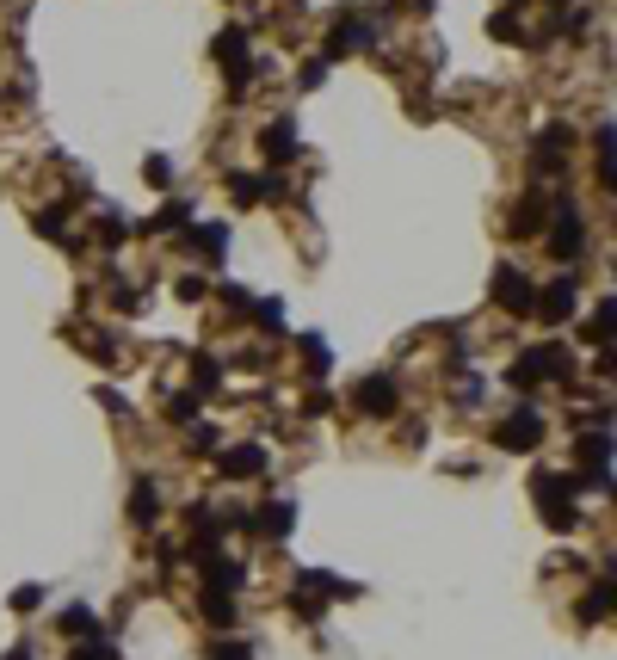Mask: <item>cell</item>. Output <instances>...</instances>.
Listing matches in <instances>:
<instances>
[{"label": "cell", "mask_w": 617, "mask_h": 660, "mask_svg": "<svg viewBox=\"0 0 617 660\" xmlns=\"http://www.w3.org/2000/svg\"><path fill=\"white\" fill-rule=\"evenodd\" d=\"M365 44H371V25H365V19H352V13L328 31V56H352V50H365Z\"/></svg>", "instance_id": "cell-10"}, {"label": "cell", "mask_w": 617, "mask_h": 660, "mask_svg": "<svg viewBox=\"0 0 617 660\" xmlns=\"http://www.w3.org/2000/svg\"><path fill=\"white\" fill-rule=\"evenodd\" d=\"M580 247H587V223H580L574 204H556L550 216V253L556 260H580Z\"/></svg>", "instance_id": "cell-5"}, {"label": "cell", "mask_w": 617, "mask_h": 660, "mask_svg": "<svg viewBox=\"0 0 617 660\" xmlns=\"http://www.w3.org/2000/svg\"><path fill=\"white\" fill-rule=\"evenodd\" d=\"M204 297H210V284H204L198 272H192V278H179V303H204Z\"/></svg>", "instance_id": "cell-28"}, {"label": "cell", "mask_w": 617, "mask_h": 660, "mask_svg": "<svg viewBox=\"0 0 617 660\" xmlns=\"http://www.w3.org/2000/svg\"><path fill=\"white\" fill-rule=\"evenodd\" d=\"M580 617H587V623H605V617H611V574L593 586L587 599H580Z\"/></svg>", "instance_id": "cell-16"}, {"label": "cell", "mask_w": 617, "mask_h": 660, "mask_svg": "<svg viewBox=\"0 0 617 660\" xmlns=\"http://www.w3.org/2000/svg\"><path fill=\"white\" fill-rule=\"evenodd\" d=\"M290 611H297L303 623H321V599L315 593H290Z\"/></svg>", "instance_id": "cell-26"}, {"label": "cell", "mask_w": 617, "mask_h": 660, "mask_svg": "<svg viewBox=\"0 0 617 660\" xmlns=\"http://www.w3.org/2000/svg\"><path fill=\"white\" fill-rule=\"evenodd\" d=\"M186 235H192V247L210 253V260H223V253H229V229L223 223H204V229H186Z\"/></svg>", "instance_id": "cell-15"}, {"label": "cell", "mask_w": 617, "mask_h": 660, "mask_svg": "<svg viewBox=\"0 0 617 660\" xmlns=\"http://www.w3.org/2000/svg\"><path fill=\"white\" fill-rule=\"evenodd\" d=\"M210 623H216V630H229V623H235V599L229 593H204V605H198Z\"/></svg>", "instance_id": "cell-19"}, {"label": "cell", "mask_w": 617, "mask_h": 660, "mask_svg": "<svg viewBox=\"0 0 617 660\" xmlns=\"http://www.w3.org/2000/svg\"><path fill=\"white\" fill-rule=\"evenodd\" d=\"M543 223H550V204H543V198L531 192V198H519V204H513V223H506V229H513V235H537Z\"/></svg>", "instance_id": "cell-11"}, {"label": "cell", "mask_w": 617, "mask_h": 660, "mask_svg": "<svg viewBox=\"0 0 617 660\" xmlns=\"http://www.w3.org/2000/svg\"><path fill=\"white\" fill-rule=\"evenodd\" d=\"M0 660H31V648H13V654H0Z\"/></svg>", "instance_id": "cell-35"}, {"label": "cell", "mask_w": 617, "mask_h": 660, "mask_svg": "<svg viewBox=\"0 0 617 660\" xmlns=\"http://www.w3.org/2000/svg\"><path fill=\"white\" fill-rule=\"evenodd\" d=\"M173 420L192 426V420H198V395H173Z\"/></svg>", "instance_id": "cell-30"}, {"label": "cell", "mask_w": 617, "mask_h": 660, "mask_svg": "<svg viewBox=\"0 0 617 660\" xmlns=\"http://www.w3.org/2000/svg\"><path fill=\"white\" fill-rule=\"evenodd\" d=\"M62 216H68L62 204H56V210H38V223H31V229H38V235H50V241H62V235H68V223H62Z\"/></svg>", "instance_id": "cell-22"}, {"label": "cell", "mask_w": 617, "mask_h": 660, "mask_svg": "<svg viewBox=\"0 0 617 660\" xmlns=\"http://www.w3.org/2000/svg\"><path fill=\"white\" fill-rule=\"evenodd\" d=\"M352 408L365 414V420H389L395 408H402V389H395V377L377 371V377H365V383L352 389Z\"/></svg>", "instance_id": "cell-2"}, {"label": "cell", "mask_w": 617, "mask_h": 660, "mask_svg": "<svg viewBox=\"0 0 617 660\" xmlns=\"http://www.w3.org/2000/svg\"><path fill=\"white\" fill-rule=\"evenodd\" d=\"M531 494H537V506H543V519H550V531H574V525H580V506H574V482H568V475L537 469V475H531Z\"/></svg>", "instance_id": "cell-1"}, {"label": "cell", "mask_w": 617, "mask_h": 660, "mask_svg": "<svg viewBox=\"0 0 617 660\" xmlns=\"http://www.w3.org/2000/svg\"><path fill=\"white\" fill-rule=\"evenodd\" d=\"M192 377H198V395H204V389L223 383V364H216V358H198V364H192Z\"/></svg>", "instance_id": "cell-24"}, {"label": "cell", "mask_w": 617, "mask_h": 660, "mask_svg": "<svg viewBox=\"0 0 617 660\" xmlns=\"http://www.w3.org/2000/svg\"><path fill=\"white\" fill-rule=\"evenodd\" d=\"M253 327H260V334H284V309L278 303H253Z\"/></svg>", "instance_id": "cell-21"}, {"label": "cell", "mask_w": 617, "mask_h": 660, "mask_svg": "<svg viewBox=\"0 0 617 660\" xmlns=\"http://www.w3.org/2000/svg\"><path fill=\"white\" fill-rule=\"evenodd\" d=\"M210 56H216V62H229V75H235V87L247 81V31H241V25H229V31H223V38H216V44H210Z\"/></svg>", "instance_id": "cell-8"}, {"label": "cell", "mask_w": 617, "mask_h": 660, "mask_svg": "<svg viewBox=\"0 0 617 660\" xmlns=\"http://www.w3.org/2000/svg\"><path fill=\"white\" fill-rule=\"evenodd\" d=\"M494 445H500V451H537V445H543V414H537V408L506 414V420L494 426Z\"/></svg>", "instance_id": "cell-3"}, {"label": "cell", "mask_w": 617, "mask_h": 660, "mask_svg": "<svg viewBox=\"0 0 617 660\" xmlns=\"http://www.w3.org/2000/svg\"><path fill=\"white\" fill-rule=\"evenodd\" d=\"M210 660H253V648H247V642H216Z\"/></svg>", "instance_id": "cell-31"}, {"label": "cell", "mask_w": 617, "mask_h": 660, "mask_svg": "<svg viewBox=\"0 0 617 660\" xmlns=\"http://www.w3.org/2000/svg\"><path fill=\"white\" fill-rule=\"evenodd\" d=\"M130 519H136V525H155V519H161V494H155V482H136V488H130Z\"/></svg>", "instance_id": "cell-12"}, {"label": "cell", "mask_w": 617, "mask_h": 660, "mask_svg": "<svg viewBox=\"0 0 617 660\" xmlns=\"http://www.w3.org/2000/svg\"><path fill=\"white\" fill-rule=\"evenodd\" d=\"M266 192H272V179H260V173H235V179H229V198H235L241 210H247V204H260Z\"/></svg>", "instance_id": "cell-13"}, {"label": "cell", "mask_w": 617, "mask_h": 660, "mask_svg": "<svg viewBox=\"0 0 617 660\" xmlns=\"http://www.w3.org/2000/svg\"><path fill=\"white\" fill-rule=\"evenodd\" d=\"M62 636H75V642H93V636H99V617H93L87 605H68V611H62Z\"/></svg>", "instance_id": "cell-14"}, {"label": "cell", "mask_w": 617, "mask_h": 660, "mask_svg": "<svg viewBox=\"0 0 617 660\" xmlns=\"http://www.w3.org/2000/svg\"><path fill=\"white\" fill-rule=\"evenodd\" d=\"M488 31H494L500 44H525V25H519V13H513V7H500V13L488 19Z\"/></svg>", "instance_id": "cell-18"}, {"label": "cell", "mask_w": 617, "mask_h": 660, "mask_svg": "<svg viewBox=\"0 0 617 660\" xmlns=\"http://www.w3.org/2000/svg\"><path fill=\"white\" fill-rule=\"evenodd\" d=\"M494 303H500L506 315H531V303H537V284H531L519 266H494Z\"/></svg>", "instance_id": "cell-4"}, {"label": "cell", "mask_w": 617, "mask_h": 660, "mask_svg": "<svg viewBox=\"0 0 617 660\" xmlns=\"http://www.w3.org/2000/svg\"><path fill=\"white\" fill-rule=\"evenodd\" d=\"M328 81V56H315V62H303V87H321Z\"/></svg>", "instance_id": "cell-33"}, {"label": "cell", "mask_w": 617, "mask_h": 660, "mask_svg": "<svg viewBox=\"0 0 617 660\" xmlns=\"http://www.w3.org/2000/svg\"><path fill=\"white\" fill-rule=\"evenodd\" d=\"M44 605V586H19L13 593V611H38Z\"/></svg>", "instance_id": "cell-32"}, {"label": "cell", "mask_w": 617, "mask_h": 660, "mask_svg": "<svg viewBox=\"0 0 617 660\" xmlns=\"http://www.w3.org/2000/svg\"><path fill=\"white\" fill-rule=\"evenodd\" d=\"M260 155L278 167V161H290V155H297V124H290V118H278V124H266L260 130Z\"/></svg>", "instance_id": "cell-9"}, {"label": "cell", "mask_w": 617, "mask_h": 660, "mask_svg": "<svg viewBox=\"0 0 617 660\" xmlns=\"http://www.w3.org/2000/svg\"><path fill=\"white\" fill-rule=\"evenodd\" d=\"M68 660H118V648H112V642H81Z\"/></svg>", "instance_id": "cell-27"}, {"label": "cell", "mask_w": 617, "mask_h": 660, "mask_svg": "<svg viewBox=\"0 0 617 660\" xmlns=\"http://www.w3.org/2000/svg\"><path fill=\"white\" fill-rule=\"evenodd\" d=\"M599 173L611 179V124H599Z\"/></svg>", "instance_id": "cell-34"}, {"label": "cell", "mask_w": 617, "mask_h": 660, "mask_svg": "<svg viewBox=\"0 0 617 660\" xmlns=\"http://www.w3.org/2000/svg\"><path fill=\"white\" fill-rule=\"evenodd\" d=\"M297 346H303V371H309V377H328V346H321L315 334H303Z\"/></svg>", "instance_id": "cell-20"}, {"label": "cell", "mask_w": 617, "mask_h": 660, "mask_svg": "<svg viewBox=\"0 0 617 660\" xmlns=\"http://www.w3.org/2000/svg\"><path fill=\"white\" fill-rule=\"evenodd\" d=\"M216 469H223L229 482H247V475L266 469V445H229L223 457H216Z\"/></svg>", "instance_id": "cell-7"}, {"label": "cell", "mask_w": 617, "mask_h": 660, "mask_svg": "<svg viewBox=\"0 0 617 660\" xmlns=\"http://www.w3.org/2000/svg\"><path fill=\"white\" fill-rule=\"evenodd\" d=\"M142 179H149V186H173V167H167L161 155H149V167H142Z\"/></svg>", "instance_id": "cell-29"}, {"label": "cell", "mask_w": 617, "mask_h": 660, "mask_svg": "<svg viewBox=\"0 0 617 660\" xmlns=\"http://www.w3.org/2000/svg\"><path fill=\"white\" fill-rule=\"evenodd\" d=\"M587 340H599V346L611 340V297H605V303H599V315L587 321Z\"/></svg>", "instance_id": "cell-25"}, {"label": "cell", "mask_w": 617, "mask_h": 660, "mask_svg": "<svg viewBox=\"0 0 617 660\" xmlns=\"http://www.w3.org/2000/svg\"><path fill=\"white\" fill-rule=\"evenodd\" d=\"M124 235H130V229H124V216H118V210H105V216H99V241H105V247H124Z\"/></svg>", "instance_id": "cell-23"}, {"label": "cell", "mask_w": 617, "mask_h": 660, "mask_svg": "<svg viewBox=\"0 0 617 660\" xmlns=\"http://www.w3.org/2000/svg\"><path fill=\"white\" fill-rule=\"evenodd\" d=\"M574 303H580V290H574V278H556V284H543L537 290V303H531V315H543L550 327H562L568 315H574Z\"/></svg>", "instance_id": "cell-6"}, {"label": "cell", "mask_w": 617, "mask_h": 660, "mask_svg": "<svg viewBox=\"0 0 617 660\" xmlns=\"http://www.w3.org/2000/svg\"><path fill=\"white\" fill-rule=\"evenodd\" d=\"M173 229H186V204H179V198H167V204L149 216V235H173Z\"/></svg>", "instance_id": "cell-17"}]
</instances>
